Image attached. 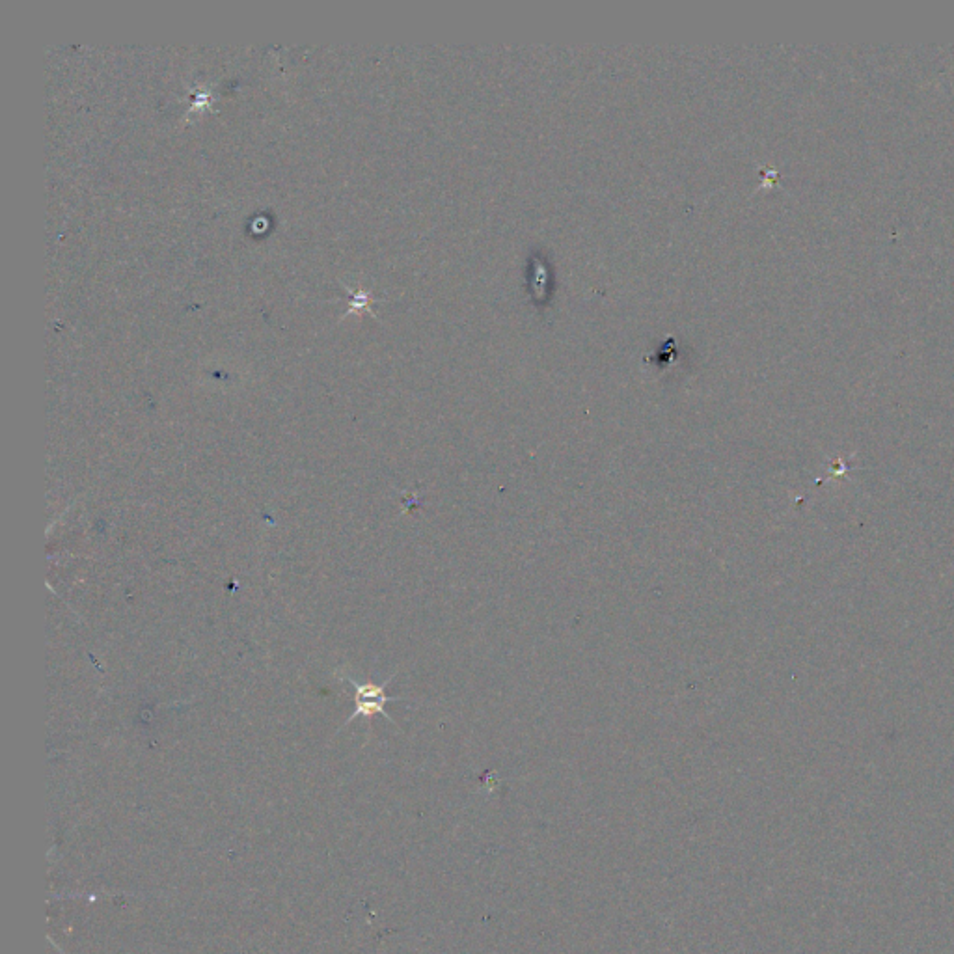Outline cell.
<instances>
[{
	"label": "cell",
	"instance_id": "obj_1",
	"mask_svg": "<svg viewBox=\"0 0 954 954\" xmlns=\"http://www.w3.org/2000/svg\"><path fill=\"white\" fill-rule=\"evenodd\" d=\"M349 682L355 686L356 707L353 716L347 722H353L360 716H368L369 718V716H375V714H382L386 720L394 723L390 714L384 709L388 703L399 701V697H390L386 694V688H388L392 679H388L382 684H375V682H356L355 679L349 677Z\"/></svg>",
	"mask_w": 954,
	"mask_h": 954
}]
</instances>
